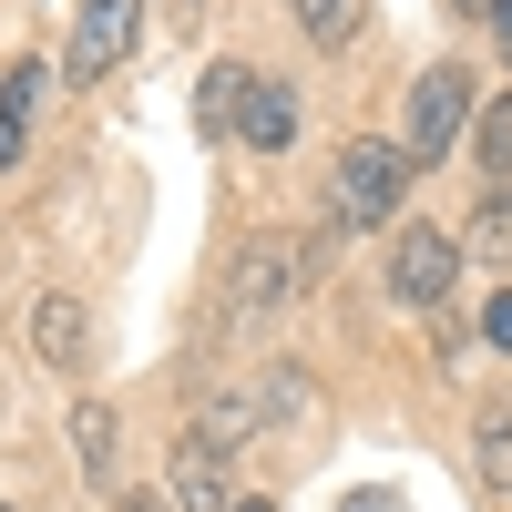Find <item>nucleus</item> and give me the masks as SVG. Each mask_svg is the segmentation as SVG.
Wrapping results in <instances>:
<instances>
[{
    "mask_svg": "<svg viewBox=\"0 0 512 512\" xmlns=\"http://www.w3.org/2000/svg\"><path fill=\"white\" fill-rule=\"evenodd\" d=\"M461 11H482V21H492V0H461Z\"/></svg>",
    "mask_w": 512,
    "mask_h": 512,
    "instance_id": "nucleus-19",
    "label": "nucleus"
},
{
    "mask_svg": "<svg viewBox=\"0 0 512 512\" xmlns=\"http://www.w3.org/2000/svg\"><path fill=\"white\" fill-rule=\"evenodd\" d=\"M297 267H308V246H297V236L246 246V256H236V318H256L267 297H297Z\"/></svg>",
    "mask_w": 512,
    "mask_h": 512,
    "instance_id": "nucleus-5",
    "label": "nucleus"
},
{
    "mask_svg": "<svg viewBox=\"0 0 512 512\" xmlns=\"http://www.w3.org/2000/svg\"><path fill=\"white\" fill-rule=\"evenodd\" d=\"M31 113H41V62H21L11 82H0V175L21 164V144H31Z\"/></svg>",
    "mask_w": 512,
    "mask_h": 512,
    "instance_id": "nucleus-8",
    "label": "nucleus"
},
{
    "mask_svg": "<svg viewBox=\"0 0 512 512\" xmlns=\"http://www.w3.org/2000/svg\"><path fill=\"white\" fill-rule=\"evenodd\" d=\"M482 164H492V185H512V93L482 103Z\"/></svg>",
    "mask_w": 512,
    "mask_h": 512,
    "instance_id": "nucleus-15",
    "label": "nucleus"
},
{
    "mask_svg": "<svg viewBox=\"0 0 512 512\" xmlns=\"http://www.w3.org/2000/svg\"><path fill=\"white\" fill-rule=\"evenodd\" d=\"M236 144H256V154L297 144V93H287V82H246V103H236Z\"/></svg>",
    "mask_w": 512,
    "mask_h": 512,
    "instance_id": "nucleus-6",
    "label": "nucleus"
},
{
    "mask_svg": "<svg viewBox=\"0 0 512 512\" xmlns=\"http://www.w3.org/2000/svg\"><path fill=\"white\" fill-rule=\"evenodd\" d=\"M451 287H461V246H451L441 226H400V246H390V297H400V308H441Z\"/></svg>",
    "mask_w": 512,
    "mask_h": 512,
    "instance_id": "nucleus-3",
    "label": "nucleus"
},
{
    "mask_svg": "<svg viewBox=\"0 0 512 512\" xmlns=\"http://www.w3.org/2000/svg\"><path fill=\"white\" fill-rule=\"evenodd\" d=\"M472 246L492 256V267H512V185H492V195H482V216H472Z\"/></svg>",
    "mask_w": 512,
    "mask_h": 512,
    "instance_id": "nucleus-14",
    "label": "nucleus"
},
{
    "mask_svg": "<svg viewBox=\"0 0 512 512\" xmlns=\"http://www.w3.org/2000/svg\"><path fill=\"white\" fill-rule=\"evenodd\" d=\"M0 512H11V502H0Z\"/></svg>",
    "mask_w": 512,
    "mask_h": 512,
    "instance_id": "nucleus-21",
    "label": "nucleus"
},
{
    "mask_svg": "<svg viewBox=\"0 0 512 512\" xmlns=\"http://www.w3.org/2000/svg\"><path fill=\"white\" fill-rule=\"evenodd\" d=\"M236 512H267V502H236Z\"/></svg>",
    "mask_w": 512,
    "mask_h": 512,
    "instance_id": "nucleus-20",
    "label": "nucleus"
},
{
    "mask_svg": "<svg viewBox=\"0 0 512 512\" xmlns=\"http://www.w3.org/2000/svg\"><path fill=\"white\" fill-rule=\"evenodd\" d=\"M472 113H482V103H472V72H461V62H431V72L410 82V134H400V154H410V164H441L461 134H472Z\"/></svg>",
    "mask_w": 512,
    "mask_h": 512,
    "instance_id": "nucleus-2",
    "label": "nucleus"
},
{
    "mask_svg": "<svg viewBox=\"0 0 512 512\" xmlns=\"http://www.w3.org/2000/svg\"><path fill=\"white\" fill-rule=\"evenodd\" d=\"M472 472H482V492H512V390L482 410V451H472Z\"/></svg>",
    "mask_w": 512,
    "mask_h": 512,
    "instance_id": "nucleus-11",
    "label": "nucleus"
},
{
    "mask_svg": "<svg viewBox=\"0 0 512 512\" xmlns=\"http://www.w3.org/2000/svg\"><path fill=\"white\" fill-rule=\"evenodd\" d=\"M400 185H410V154L379 144V134H349V144H338V164H328L338 226H390V216H400Z\"/></svg>",
    "mask_w": 512,
    "mask_h": 512,
    "instance_id": "nucleus-1",
    "label": "nucleus"
},
{
    "mask_svg": "<svg viewBox=\"0 0 512 512\" xmlns=\"http://www.w3.org/2000/svg\"><path fill=\"white\" fill-rule=\"evenodd\" d=\"M297 31H308L318 52H349L359 41V0H297Z\"/></svg>",
    "mask_w": 512,
    "mask_h": 512,
    "instance_id": "nucleus-13",
    "label": "nucleus"
},
{
    "mask_svg": "<svg viewBox=\"0 0 512 512\" xmlns=\"http://www.w3.org/2000/svg\"><path fill=\"white\" fill-rule=\"evenodd\" d=\"M492 31H502V52H512V0H492Z\"/></svg>",
    "mask_w": 512,
    "mask_h": 512,
    "instance_id": "nucleus-17",
    "label": "nucleus"
},
{
    "mask_svg": "<svg viewBox=\"0 0 512 512\" xmlns=\"http://www.w3.org/2000/svg\"><path fill=\"white\" fill-rule=\"evenodd\" d=\"M31 349L52 369H82V308H72V297H41V308H31Z\"/></svg>",
    "mask_w": 512,
    "mask_h": 512,
    "instance_id": "nucleus-9",
    "label": "nucleus"
},
{
    "mask_svg": "<svg viewBox=\"0 0 512 512\" xmlns=\"http://www.w3.org/2000/svg\"><path fill=\"white\" fill-rule=\"evenodd\" d=\"M482 338H492V349H512V287H502L492 308H482Z\"/></svg>",
    "mask_w": 512,
    "mask_h": 512,
    "instance_id": "nucleus-16",
    "label": "nucleus"
},
{
    "mask_svg": "<svg viewBox=\"0 0 512 512\" xmlns=\"http://www.w3.org/2000/svg\"><path fill=\"white\" fill-rule=\"evenodd\" d=\"M72 451H82V482H113V410L103 400L72 410Z\"/></svg>",
    "mask_w": 512,
    "mask_h": 512,
    "instance_id": "nucleus-12",
    "label": "nucleus"
},
{
    "mask_svg": "<svg viewBox=\"0 0 512 512\" xmlns=\"http://www.w3.org/2000/svg\"><path fill=\"white\" fill-rule=\"evenodd\" d=\"M175 512H236L226 502V451H205V441L175 451Z\"/></svg>",
    "mask_w": 512,
    "mask_h": 512,
    "instance_id": "nucleus-7",
    "label": "nucleus"
},
{
    "mask_svg": "<svg viewBox=\"0 0 512 512\" xmlns=\"http://www.w3.org/2000/svg\"><path fill=\"white\" fill-rule=\"evenodd\" d=\"M113 512H175V502H113Z\"/></svg>",
    "mask_w": 512,
    "mask_h": 512,
    "instance_id": "nucleus-18",
    "label": "nucleus"
},
{
    "mask_svg": "<svg viewBox=\"0 0 512 512\" xmlns=\"http://www.w3.org/2000/svg\"><path fill=\"white\" fill-rule=\"evenodd\" d=\"M134 31H144V0H82V21H72V52L62 72L72 82H103L123 52H134Z\"/></svg>",
    "mask_w": 512,
    "mask_h": 512,
    "instance_id": "nucleus-4",
    "label": "nucleus"
},
{
    "mask_svg": "<svg viewBox=\"0 0 512 512\" xmlns=\"http://www.w3.org/2000/svg\"><path fill=\"white\" fill-rule=\"evenodd\" d=\"M246 82H256L246 62H216V72L195 82V123H205V134H236V103H246Z\"/></svg>",
    "mask_w": 512,
    "mask_h": 512,
    "instance_id": "nucleus-10",
    "label": "nucleus"
}]
</instances>
